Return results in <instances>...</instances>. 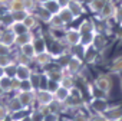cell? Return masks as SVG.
I'll list each match as a JSON object with an SVG mask.
<instances>
[{
  "mask_svg": "<svg viewBox=\"0 0 122 121\" xmlns=\"http://www.w3.org/2000/svg\"><path fill=\"white\" fill-rule=\"evenodd\" d=\"M82 68H83V59H82L81 56L71 55L69 59H68V62H66V65L63 66V71H65V74H68V75L76 77V75L81 72Z\"/></svg>",
  "mask_w": 122,
  "mask_h": 121,
  "instance_id": "1",
  "label": "cell"
},
{
  "mask_svg": "<svg viewBox=\"0 0 122 121\" xmlns=\"http://www.w3.org/2000/svg\"><path fill=\"white\" fill-rule=\"evenodd\" d=\"M62 38H63V40L66 42V45L69 48L79 46L81 45V40H82V35L79 33V30L76 28H66Z\"/></svg>",
  "mask_w": 122,
  "mask_h": 121,
  "instance_id": "2",
  "label": "cell"
},
{
  "mask_svg": "<svg viewBox=\"0 0 122 121\" xmlns=\"http://www.w3.org/2000/svg\"><path fill=\"white\" fill-rule=\"evenodd\" d=\"M93 87L102 94H109L112 91V79L108 75H99L93 81Z\"/></svg>",
  "mask_w": 122,
  "mask_h": 121,
  "instance_id": "3",
  "label": "cell"
},
{
  "mask_svg": "<svg viewBox=\"0 0 122 121\" xmlns=\"http://www.w3.org/2000/svg\"><path fill=\"white\" fill-rule=\"evenodd\" d=\"M52 62H55V58L52 56V53H50L49 50H46V52L37 53V55L35 56V59H33V66H36V68H39V69L42 71L43 68H46V66L50 65Z\"/></svg>",
  "mask_w": 122,
  "mask_h": 121,
  "instance_id": "4",
  "label": "cell"
},
{
  "mask_svg": "<svg viewBox=\"0 0 122 121\" xmlns=\"http://www.w3.org/2000/svg\"><path fill=\"white\" fill-rule=\"evenodd\" d=\"M32 45H33L36 53H42V52H46L47 50L49 43H47V40H46V38L43 35V29H39V30L35 32V39H33Z\"/></svg>",
  "mask_w": 122,
  "mask_h": 121,
  "instance_id": "5",
  "label": "cell"
},
{
  "mask_svg": "<svg viewBox=\"0 0 122 121\" xmlns=\"http://www.w3.org/2000/svg\"><path fill=\"white\" fill-rule=\"evenodd\" d=\"M55 101L53 92L47 89H36V105L37 107H49Z\"/></svg>",
  "mask_w": 122,
  "mask_h": 121,
  "instance_id": "6",
  "label": "cell"
},
{
  "mask_svg": "<svg viewBox=\"0 0 122 121\" xmlns=\"http://www.w3.org/2000/svg\"><path fill=\"white\" fill-rule=\"evenodd\" d=\"M16 95L19 97L22 105L27 110L36 107V91H29V92H16Z\"/></svg>",
  "mask_w": 122,
  "mask_h": 121,
  "instance_id": "7",
  "label": "cell"
},
{
  "mask_svg": "<svg viewBox=\"0 0 122 121\" xmlns=\"http://www.w3.org/2000/svg\"><path fill=\"white\" fill-rule=\"evenodd\" d=\"M89 105H91V110H92L93 112H96V114H103V112L106 111V108L109 107L108 101H106L103 97H93V98L91 99Z\"/></svg>",
  "mask_w": 122,
  "mask_h": 121,
  "instance_id": "8",
  "label": "cell"
},
{
  "mask_svg": "<svg viewBox=\"0 0 122 121\" xmlns=\"http://www.w3.org/2000/svg\"><path fill=\"white\" fill-rule=\"evenodd\" d=\"M115 10H116V5L112 0H108L106 5L103 6V9L101 10V13L98 15L101 20H111L115 17Z\"/></svg>",
  "mask_w": 122,
  "mask_h": 121,
  "instance_id": "9",
  "label": "cell"
},
{
  "mask_svg": "<svg viewBox=\"0 0 122 121\" xmlns=\"http://www.w3.org/2000/svg\"><path fill=\"white\" fill-rule=\"evenodd\" d=\"M5 102H6V105H7L9 110H10V114H12V112H16V111H20V110L25 108V107L22 105V102H20V99H19V97H17L16 94L7 95L6 99H5Z\"/></svg>",
  "mask_w": 122,
  "mask_h": 121,
  "instance_id": "10",
  "label": "cell"
},
{
  "mask_svg": "<svg viewBox=\"0 0 122 121\" xmlns=\"http://www.w3.org/2000/svg\"><path fill=\"white\" fill-rule=\"evenodd\" d=\"M66 28L68 26L62 22V19H60L57 15H53L52 19H50V22L47 23V29L52 30V32H55L56 35H57V32H65Z\"/></svg>",
  "mask_w": 122,
  "mask_h": 121,
  "instance_id": "11",
  "label": "cell"
},
{
  "mask_svg": "<svg viewBox=\"0 0 122 121\" xmlns=\"http://www.w3.org/2000/svg\"><path fill=\"white\" fill-rule=\"evenodd\" d=\"M0 42L15 48V42H16V35L12 29H2V33H0Z\"/></svg>",
  "mask_w": 122,
  "mask_h": 121,
  "instance_id": "12",
  "label": "cell"
},
{
  "mask_svg": "<svg viewBox=\"0 0 122 121\" xmlns=\"http://www.w3.org/2000/svg\"><path fill=\"white\" fill-rule=\"evenodd\" d=\"M23 25H25L30 32H36V30L42 29V28H40L42 23L36 19V16H35L33 13H27V15H26V17L23 19Z\"/></svg>",
  "mask_w": 122,
  "mask_h": 121,
  "instance_id": "13",
  "label": "cell"
},
{
  "mask_svg": "<svg viewBox=\"0 0 122 121\" xmlns=\"http://www.w3.org/2000/svg\"><path fill=\"white\" fill-rule=\"evenodd\" d=\"M66 7L72 12V15L78 19L81 16H83L85 13V7H83V3L78 2V0H69V3L66 5Z\"/></svg>",
  "mask_w": 122,
  "mask_h": 121,
  "instance_id": "14",
  "label": "cell"
},
{
  "mask_svg": "<svg viewBox=\"0 0 122 121\" xmlns=\"http://www.w3.org/2000/svg\"><path fill=\"white\" fill-rule=\"evenodd\" d=\"M33 15L36 16V19H37L42 25H47V23L50 22L52 16H53V15H50V13H49V12H47L42 5H39V7L33 12Z\"/></svg>",
  "mask_w": 122,
  "mask_h": 121,
  "instance_id": "15",
  "label": "cell"
},
{
  "mask_svg": "<svg viewBox=\"0 0 122 121\" xmlns=\"http://www.w3.org/2000/svg\"><path fill=\"white\" fill-rule=\"evenodd\" d=\"M33 72V66L30 65H20L17 64V71H16V78L19 81H25V79H30V75Z\"/></svg>",
  "mask_w": 122,
  "mask_h": 121,
  "instance_id": "16",
  "label": "cell"
},
{
  "mask_svg": "<svg viewBox=\"0 0 122 121\" xmlns=\"http://www.w3.org/2000/svg\"><path fill=\"white\" fill-rule=\"evenodd\" d=\"M33 39H35V32H27V33H23V35H17L16 36V42H15V49H19L23 45L32 43Z\"/></svg>",
  "mask_w": 122,
  "mask_h": 121,
  "instance_id": "17",
  "label": "cell"
},
{
  "mask_svg": "<svg viewBox=\"0 0 122 121\" xmlns=\"http://www.w3.org/2000/svg\"><path fill=\"white\" fill-rule=\"evenodd\" d=\"M103 115H105L109 121H118V120L122 117V107H121V105L108 107L106 111L103 112Z\"/></svg>",
  "mask_w": 122,
  "mask_h": 121,
  "instance_id": "18",
  "label": "cell"
},
{
  "mask_svg": "<svg viewBox=\"0 0 122 121\" xmlns=\"http://www.w3.org/2000/svg\"><path fill=\"white\" fill-rule=\"evenodd\" d=\"M76 29L79 30V33H81V35H86V33H95V32H96L95 23H93L91 19H85V20H82Z\"/></svg>",
  "mask_w": 122,
  "mask_h": 121,
  "instance_id": "19",
  "label": "cell"
},
{
  "mask_svg": "<svg viewBox=\"0 0 122 121\" xmlns=\"http://www.w3.org/2000/svg\"><path fill=\"white\" fill-rule=\"evenodd\" d=\"M9 13H17V12H26L25 9V0H10L6 9Z\"/></svg>",
  "mask_w": 122,
  "mask_h": 121,
  "instance_id": "20",
  "label": "cell"
},
{
  "mask_svg": "<svg viewBox=\"0 0 122 121\" xmlns=\"http://www.w3.org/2000/svg\"><path fill=\"white\" fill-rule=\"evenodd\" d=\"M57 16L62 19V22L66 25V26H69V25H72L75 20H76V17L72 15V12L68 9V7H62L59 10V13H57Z\"/></svg>",
  "mask_w": 122,
  "mask_h": 121,
  "instance_id": "21",
  "label": "cell"
},
{
  "mask_svg": "<svg viewBox=\"0 0 122 121\" xmlns=\"http://www.w3.org/2000/svg\"><path fill=\"white\" fill-rule=\"evenodd\" d=\"M13 23H15V20H13L12 13H9L7 10L0 13V26H2V29H10L13 26Z\"/></svg>",
  "mask_w": 122,
  "mask_h": 121,
  "instance_id": "22",
  "label": "cell"
},
{
  "mask_svg": "<svg viewBox=\"0 0 122 121\" xmlns=\"http://www.w3.org/2000/svg\"><path fill=\"white\" fill-rule=\"evenodd\" d=\"M98 55H99V52H98L93 46H91V48H88V49L83 50V56H82V59L85 60L86 64H93L95 60L98 59Z\"/></svg>",
  "mask_w": 122,
  "mask_h": 121,
  "instance_id": "23",
  "label": "cell"
},
{
  "mask_svg": "<svg viewBox=\"0 0 122 121\" xmlns=\"http://www.w3.org/2000/svg\"><path fill=\"white\" fill-rule=\"evenodd\" d=\"M106 2H108V0H91V2L88 3V9H89L92 13L99 15L101 10L103 9V6L106 5Z\"/></svg>",
  "mask_w": 122,
  "mask_h": 121,
  "instance_id": "24",
  "label": "cell"
},
{
  "mask_svg": "<svg viewBox=\"0 0 122 121\" xmlns=\"http://www.w3.org/2000/svg\"><path fill=\"white\" fill-rule=\"evenodd\" d=\"M69 95H71V91L66 89V88H63V87H60V85H59V88L53 92L55 99L59 101V102H65V101L69 98Z\"/></svg>",
  "mask_w": 122,
  "mask_h": 121,
  "instance_id": "25",
  "label": "cell"
},
{
  "mask_svg": "<svg viewBox=\"0 0 122 121\" xmlns=\"http://www.w3.org/2000/svg\"><path fill=\"white\" fill-rule=\"evenodd\" d=\"M50 15H57L59 13V10L62 9V6L59 5V2L57 0H49V2H46V3H43L42 5Z\"/></svg>",
  "mask_w": 122,
  "mask_h": 121,
  "instance_id": "26",
  "label": "cell"
},
{
  "mask_svg": "<svg viewBox=\"0 0 122 121\" xmlns=\"http://www.w3.org/2000/svg\"><path fill=\"white\" fill-rule=\"evenodd\" d=\"M16 50H19V52H20L22 55H25L26 58H29V59H32V60H33V59H35V56L37 55L32 43H27V45H23L22 48H19V49H16Z\"/></svg>",
  "mask_w": 122,
  "mask_h": 121,
  "instance_id": "27",
  "label": "cell"
},
{
  "mask_svg": "<svg viewBox=\"0 0 122 121\" xmlns=\"http://www.w3.org/2000/svg\"><path fill=\"white\" fill-rule=\"evenodd\" d=\"M109 71L112 74H121L122 72V55L112 59V62L109 65Z\"/></svg>",
  "mask_w": 122,
  "mask_h": 121,
  "instance_id": "28",
  "label": "cell"
},
{
  "mask_svg": "<svg viewBox=\"0 0 122 121\" xmlns=\"http://www.w3.org/2000/svg\"><path fill=\"white\" fill-rule=\"evenodd\" d=\"M59 85L71 91V89H72L73 87H76V82H75V77H72V75H68V74H65V75H63V78L60 79Z\"/></svg>",
  "mask_w": 122,
  "mask_h": 121,
  "instance_id": "29",
  "label": "cell"
},
{
  "mask_svg": "<svg viewBox=\"0 0 122 121\" xmlns=\"http://www.w3.org/2000/svg\"><path fill=\"white\" fill-rule=\"evenodd\" d=\"M95 35H96V32H95V33H86V35H82L81 46H82L83 49H88V48H91V46L93 45V40H95Z\"/></svg>",
  "mask_w": 122,
  "mask_h": 121,
  "instance_id": "30",
  "label": "cell"
},
{
  "mask_svg": "<svg viewBox=\"0 0 122 121\" xmlns=\"http://www.w3.org/2000/svg\"><path fill=\"white\" fill-rule=\"evenodd\" d=\"M105 45H106V39H105V36L96 32V35H95V40H93V45H92V46H93L98 52H101V50L105 48Z\"/></svg>",
  "mask_w": 122,
  "mask_h": 121,
  "instance_id": "31",
  "label": "cell"
},
{
  "mask_svg": "<svg viewBox=\"0 0 122 121\" xmlns=\"http://www.w3.org/2000/svg\"><path fill=\"white\" fill-rule=\"evenodd\" d=\"M47 108H49V112H55V114H59V115L66 111V110H65V104H63V102H59V101H56V99H55Z\"/></svg>",
  "mask_w": 122,
  "mask_h": 121,
  "instance_id": "32",
  "label": "cell"
},
{
  "mask_svg": "<svg viewBox=\"0 0 122 121\" xmlns=\"http://www.w3.org/2000/svg\"><path fill=\"white\" fill-rule=\"evenodd\" d=\"M0 88H2L7 95L13 94L12 92V78H7V77L0 78Z\"/></svg>",
  "mask_w": 122,
  "mask_h": 121,
  "instance_id": "33",
  "label": "cell"
},
{
  "mask_svg": "<svg viewBox=\"0 0 122 121\" xmlns=\"http://www.w3.org/2000/svg\"><path fill=\"white\" fill-rule=\"evenodd\" d=\"M10 29L15 32V35H16V36H17V35H23V33L30 32V30L23 25V22H15V23H13V26H12Z\"/></svg>",
  "mask_w": 122,
  "mask_h": 121,
  "instance_id": "34",
  "label": "cell"
},
{
  "mask_svg": "<svg viewBox=\"0 0 122 121\" xmlns=\"http://www.w3.org/2000/svg\"><path fill=\"white\" fill-rule=\"evenodd\" d=\"M40 78H42V71H40V69H35V68H33V72H32V75H30V82H32V85L35 87V89H37V88H39Z\"/></svg>",
  "mask_w": 122,
  "mask_h": 121,
  "instance_id": "35",
  "label": "cell"
},
{
  "mask_svg": "<svg viewBox=\"0 0 122 121\" xmlns=\"http://www.w3.org/2000/svg\"><path fill=\"white\" fill-rule=\"evenodd\" d=\"M27 115H29V110H27V108H23V110H20V111L12 112V114H10V118H12V121H23Z\"/></svg>",
  "mask_w": 122,
  "mask_h": 121,
  "instance_id": "36",
  "label": "cell"
},
{
  "mask_svg": "<svg viewBox=\"0 0 122 121\" xmlns=\"http://www.w3.org/2000/svg\"><path fill=\"white\" fill-rule=\"evenodd\" d=\"M29 91H36V89H35V87L32 85L30 79H25V81H20L17 92H29Z\"/></svg>",
  "mask_w": 122,
  "mask_h": 121,
  "instance_id": "37",
  "label": "cell"
},
{
  "mask_svg": "<svg viewBox=\"0 0 122 121\" xmlns=\"http://www.w3.org/2000/svg\"><path fill=\"white\" fill-rule=\"evenodd\" d=\"M16 71H17V62L16 60H13L10 65H7L5 68V72H6L7 78H16Z\"/></svg>",
  "mask_w": 122,
  "mask_h": 121,
  "instance_id": "38",
  "label": "cell"
},
{
  "mask_svg": "<svg viewBox=\"0 0 122 121\" xmlns=\"http://www.w3.org/2000/svg\"><path fill=\"white\" fill-rule=\"evenodd\" d=\"M10 117V110L5 101H0V121H5Z\"/></svg>",
  "mask_w": 122,
  "mask_h": 121,
  "instance_id": "39",
  "label": "cell"
},
{
  "mask_svg": "<svg viewBox=\"0 0 122 121\" xmlns=\"http://www.w3.org/2000/svg\"><path fill=\"white\" fill-rule=\"evenodd\" d=\"M37 7H39V3L36 0H25V9L27 13H33Z\"/></svg>",
  "mask_w": 122,
  "mask_h": 121,
  "instance_id": "40",
  "label": "cell"
},
{
  "mask_svg": "<svg viewBox=\"0 0 122 121\" xmlns=\"http://www.w3.org/2000/svg\"><path fill=\"white\" fill-rule=\"evenodd\" d=\"M13 60H15L13 53H12V55H3V56H0V66L6 68L7 65H10V64L13 62Z\"/></svg>",
  "mask_w": 122,
  "mask_h": 121,
  "instance_id": "41",
  "label": "cell"
},
{
  "mask_svg": "<svg viewBox=\"0 0 122 121\" xmlns=\"http://www.w3.org/2000/svg\"><path fill=\"white\" fill-rule=\"evenodd\" d=\"M15 52V48H10L5 43L0 42V56H3V55H12Z\"/></svg>",
  "mask_w": 122,
  "mask_h": 121,
  "instance_id": "42",
  "label": "cell"
},
{
  "mask_svg": "<svg viewBox=\"0 0 122 121\" xmlns=\"http://www.w3.org/2000/svg\"><path fill=\"white\" fill-rule=\"evenodd\" d=\"M72 120H73V121H91V120H89V115H86V114L82 112L81 110L75 112V115H73Z\"/></svg>",
  "mask_w": 122,
  "mask_h": 121,
  "instance_id": "43",
  "label": "cell"
},
{
  "mask_svg": "<svg viewBox=\"0 0 122 121\" xmlns=\"http://www.w3.org/2000/svg\"><path fill=\"white\" fill-rule=\"evenodd\" d=\"M89 120H91V121H109L103 114H96V112L91 114V115H89Z\"/></svg>",
  "mask_w": 122,
  "mask_h": 121,
  "instance_id": "44",
  "label": "cell"
},
{
  "mask_svg": "<svg viewBox=\"0 0 122 121\" xmlns=\"http://www.w3.org/2000/svg\"><path fill=\"white\" fill-rule=\"evenodd\" d=\"M43 121H60V115L59 114H55V112H47L45 115V120Z\"/></svg>",
  "mask_w": 122,
  "mask_h": 121,
  "instance_id": "45",
  "label": "cell"
},
{
  "mask_svg": "<svg viewBox=\"0 0 122 121\" xmlns=\"http://www.w3.org/2000/svg\"><path fill=\"white\" fill-rule=\"evenodd\" d=\"M13 15V20L15 22H23V19L26 17L27 12H17V13H12Z\"/></svg>",
  "mask_w": 122,
  "mask_h": 121,
  "instance_id": "46",
  "label": "cell"
},
{
  "mask_svg": "<svg viewBox=\"0 0 122 121\" xmlns=\"http://www.w3.org/2000/svg\"><path fill=\"white\" fill-rule=\"evenodd\" d=\"M113 20H116L118 23L122 20V6L119 5V6H116V10H115V17H113Z\"/></svg>",
  "mask_w": 122,
  "mask_h": 121,
  "instance_id": "47",
  "label": "cell"
},
{
  "mask_svg": "<svg viewBox=\"0 0 122 121\" xmlns=\"http://www.w3.org/2000/svg\"><path fill=\"white\" fill-rule=\"evenodd\" d=\"M59 88V82H55V81H49L47 82V91H50V92H55L56 89Z\"/></svg>",
  "mask_w": 122,
  "mask_h": 121,
  "instance_id": "48",
  "label": "cell"
},
{
  "mask_svg": "<svg viewBox=\"0 0 122 121\" xmlns=\"http://www.w3.org/2000/svg\"><path fill=\"white\" fill-rule=\"evenodd\" d=\"M19 84H20V81H19L17 78H12V92H13V94L17 92V89H19Z\"/></svg>",
  "mask_w": 122,
  "mask_h": 121,
  "instance_id": "49",
  "label": "cell"
},
{
  "mask_svg": "<svg viewBox=\"0 0 122 121\" xmlns=\"http://www.w3.org/2000/svg\"><path fill=\"white\" fill-rule=\"evenodd\" d=\"M6 97H7V94H6L2 88H0V101H5V99H6Z\"/></svg>",
  "mask_w": 122,
  "mask_h": 121,
  "instance_id": "50",
  "label": "cell"
},
{
  "mask_svg": "<svg viewBox=\"0 0 122 121\" xmlns=\"http://www.w3.org/2000/svg\"><path fill=\"white\" fill-rule=\"evenodd\" d=\"M9 2H10V0H0V7L6 9V6L9 5Z\"/></svg>",
  "mask_w": 122,
  "mask_h": 121,
  "instance_id": "51",
  "label": "cell"
},
{
  "mask_svg": "<svg viewBox=\"0 0 122 121\" xmlns=\"http://www.w3.org/2000/svg\"><path fill=\"white\" fill-rule=\"evenodd\" d=\"M57 2H59V5L62 7H66V5L69 3V0H57Z\"/></svg>",
  "mask_w": 122,
  "mask_h": 121,
  "instance_id": "52",
  "label": "cell"
},
{
  "mask_svg": "<svg viewBox=\"0 0 122 121\" xmlns=\"http://www.w3.org/2000/svg\"><path fill=\"white\" fill-rule=\"evenodd\" d=\"M116 36L119 39H122V26H118V30H116Z\"/></svg>",
  "mask_w": 122,
  "mask_h": 121,
  "instance_id": "53",
  "label": "cell"
},
{
  "mask_svg": "<svg viewBox=\"0 0 122 121\" xmlns=\"http://www.w3.org/2000/svg\"><path fill=\"white\" fill-rule=\"evenodd\" d=\"M3 77H6V72H5L3 66H0V78H3Z\"/></svg>",
  "mask_w": 122,
  "mask_h": 121,
  "instance_id": "54",
  "label": "cell"
},
{
  "mask_svg": "<svg viewBox=\"0 0 122 121\" xmlns=\"http://www.w3.org/2000/svg\"><path fill=\"white\" fill-rule=\"evenodd\" d=\"M36 2H37L39 5H43V3H46V2H49V0H36Z\"/></svg>",
  "mask_w": 122,
  "mask_h": 121,
  "instance_id": "55",
  "label": "cell"
},
{
  "mask_svg": "<svg viewBox=\"0 0 122 121\" xmlns=\"http://www.w3.org/2000/svg\"><path fill=\"white\" fill-rule=\"evenodd\" d=\"M65 121H73V120H72V118H66Z\"/></svg>",
  "mask_w": 122,
  "mask_h": 121,
  "instance_id": "56",
  "label": "cell"
},
{
  "mask_svg": "<svg viewBox=\"0 0 122 121\" xmlns=\"http://www.w3.org/2000/svg\"><path fill=\"white\" fill-rule=\"evenodd\" d=\"M5 121H12V118H10V117H9V118H7V120H5Z\"/></svg>",
  "mask_w": 122,
  "mask_h": 121,
  "instance_id": "57",
  "label": "cell"
},
{
  "mask_svg": "<svg viewBox=\"0 0 122 121\" xmlns=\"http://www.w3.org/2000/svg\"><path fill=\"white\" fill-rule=\"evenodd\" d=\"M121 91H122V81H121Z\"/></svg>",
  "mask_w": 122,
  "mask_h": 121,
  "instance_id": "58",
  "label": "cell"
},
{
  "mask_svg": "<svg viewBox=\"0 0 122 121\" xmlns=\"http://www.w3.org/2000/svg\"><path fill=\"white\" fill-rule=\"evenodd\" d=\"M119 26H122V20H121V22H119Z\"/></svg>",
  "mask_w": 122,
  "mask_h": 121,
  "instance_id": "59",
  "label": "cell"
},
{
  "mask_svg": "<svg viewBox=\"0 0 122 121\" xmlns=\"http://www.w3.org/2000/svg\"><path fill=\"white\" fill-rule=\"evenodd\" d=\"M118 121H122V117H121V118H119V120H118Z\"/></svg>",
  "mask_w": 122,
  "mask_h": 121,
  "instance_id": "60",
  "label": "cell"
},
{
  "mask_svg": "<svg viewBox=\"0 0 122 121\" xmlns=\"http://www.w3.org/2000/svg\"><path fill=\"white\" fill-rule=\"evenodd\" d=\"M0 33H2V26H0Z\"/></svg>",
  "mask_w": 122,
  "mask_h": 121,
  "instance_id": "61",
  "label": "cell"
},
{
  "mask_svg": "<svg viewBox=\"0 0 122 121\" xmlns=\"http://www.w3.org/2000/svg\"><path fill=\"white\" fill-rule=\"evenodd\" d=\"M121 6H122V2H121Z\"/></svg>",
  "mask_w": 122,
  "mask_h": 121,
  "instance_id": "62",
  "label": "cell"
}]
</instances>
